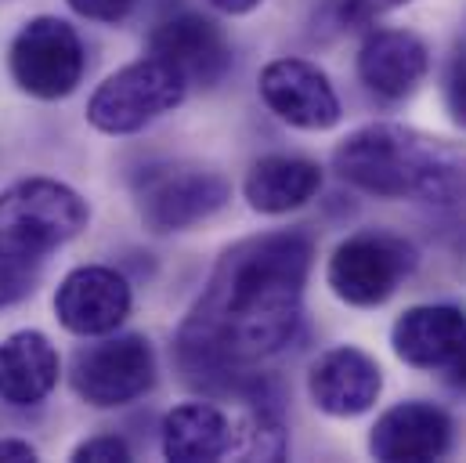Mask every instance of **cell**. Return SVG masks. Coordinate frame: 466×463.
I'll use <instances>...</instances> for the list:
<instances>
[{"label": "cell", "mask_w": 466, "mask_h": 463, "mask_svg": "<svg viewBox=\"0 0 466 463\" xmlns=\"http://www.w3.org/2000/svg\"><path fill=\"white\" fill-rule=\"evenodd\" d=\"M315 242L304 232H268L232 246L177 334L188 384L232 387L246 365L297 337Z\"/></svg>", "instance_id": "obj_1"}, {"label": "cell", "mask_w": 466, "mask_h": 463, "mask_svg": "<svg viewBox=\"0 0 466 463\" xmlns=\"http://www.w3.org/2000/svg\"><path fill=\"white\" fill-rule=\"evenodd\" d=\"M337 174L380 200L449 203L466 185V163L401 123H369L348 134L333 152Z\"/></svg>", "instance_id": "obj_2"}, {"label": "cell", "mask_w": 466, "mask_h": 463, "mask_svg": "<svg viewBox=\"0 0 466 463\" xmlns=\"http://www.w3.org/2000/svg\"><path fill=\"white\" fill-rule=\"evenodd\" d=\"M91 211L62 181L29 178L0 192V261L40 268L47 253L76 239Z\"/></svg>", "instance_id": "obj_3"}, {"label": "cell", "mask_w": 466, "mask_h": 463, "mask_svg": "<svg viewBox=\"0 0 466 463\" xmlns=\"http://www.w3.org/2000/svg\"><path fill=\"white\" fill-rule=\"evenodd\" d=\"M188 95L185 77L163 58L148 55L106 77L87 102V119L102 134H134L152 119L174 113Z\"/></svg>", "instance_id": "obj_4"}, {"label": "cell", "mask_w": 466, "mask_h": 463, "mask_svg": "<svg viewBox=\"0 0 466 463\" xmlns=\"http://www.w3.org/2000/svg\"><path fill=\"white\" fill-rule=\"evenodd\" d=\"M84 40L80 33L55 15H40L29 18L7 51V66H11V80L44 102L66 98L76 91V84L84 80Z\"/></svg>", "instance_id": "obj_5"}, {"label": "cell", "mask_w": 466, "mask_h": 463, "mask_svg": "<svg viewBox=\"0 0 466 463\" xmlns=\"http://www.w3.org/2000/svg\"><path fill=\"white\" fill-rule=\"evenodd\" d=\"M412 268H416L412 242L390 232H358L333 250L326 279L344 304L376 308L394 297V290L412 275Z\"/></svg>", "instance_id": "obj_6"}, {"label": "cell", "mask_w": 466, "mask_h": 463, "mask_svg": "<svg viewBox=\"0 0 466 463\" xmlns=\"http://www.w3.org/2000/svg\"><path fill=\"white\" fill-rule=\"evenodd\" d=\"M232 189L207 167H148L137 181V211L152 232H185L214 218L228 203Z\"/></svg>", "instance_id": "obj_7"}, {"label": "cell", "mask_w": 466, "mask_h": 463, "mask_svg": "<svg viewBox=\"0 0 466 463\" xmlns=\"http://www.w3.org/2000/svg\"><path fill=\"white\" fill-rule=\"evenodd\" d=\"M156 380L152 345L137 334L102 337L73 358V391L95 409H116L141 398Z\"/></svg>", "instance_id": "obj_8"}, {"label": "cell", "mask_w": 466, "mask_h": 463, "mask_svg": "<svg viewBox=\"0 0 466 463\" xmlns=\"http://www.w3.org/2000/svg\"><path fill=\"white\" fill-rule=\"evenodd\" d=\"M130 301V283L116 268L84 264L62 279L55 293V315L76 337H106L127 323Z\"/></svg>", "instance_id": "obj_9"}, {"label": "cell", "mask_w": 466, "mask_h": 463, "mask_svg": "<svg viewBox=\"0 0 466 463\" xmlns=\"http://www.w3.org/2000/svg\"><path fill=\"white\" fill-rule=\"evenodd\" d=\"M260 98L271 113L300 130H329L340 123V98L329 77L304 58H279L260 73Z\"/></svg>", "instance_id": "obj_10"}, {"label": "cell", "mask_w": 466, "mask_h": 463, "mask_svg": "<svg viewBox=\"0 0 466 463\" xmlns=\"http://www.w3.org/2000/svg\"><path fill=\"white\" fill-rule=\"evenodd\" d=\"M148 51L156 58H163L167 66H174L185 77V84H199V87L221 84L225 73L232 69L228 36L221 33L218 22H210L196 11L163 18L148 36Z\"/></svg>", "instance_id": "obj_11"}, {"label": "cell", "mask_w": 466, "mask_h": 463, "mask_svg": "<svg viewBox=\"0 0 466 463\" xmlns=\"http://www.w3.org/2000/svg\"><path fill=\"white\" fill-rule=\"evenodd\" d=\"M449 446H452V417L434 402L390 406L369 435V453L387 463L441 460Z\"/></svg>", "instance_id": "obj_12"}, {"label": "cell", "mask_w": 466, "mask_h": 463, "mask_svg": "<svg viewBox=\"0 0 466 463\" xmlns=\"http://www.w3.org/2000/svg\"><path fill=\"white\" fill-rule=\"evenodd\" d=\"M311 402L329 417H361L383 391V369L361 347H329L308 373Z\"/></svg>", "instance_id": "obj_13"}, {"label": "cell", "mask_w": 466, "mask_h": 463, "mask_svg": "<svg viewBox=\"0 0 466 463\" xmlns=\"http://www.w3.org/2000/svg\"><path fill=\"white\" fill-rule=\"evenodd\" d=\"M427 66H431L427 44L409 29H376L365 36L358 51L361 84L387 102L409 98L423 84Z\"/></svg>", "instance_id": "obj_14"}, {"label": "cell", "mask_w": 466, "mask_h": 463, "mask_svg": "<svg viewBox=\"0 0 466 463\" xmlns=\"http://www.w3.org/2000/svg\"><path fill=\"white\" fill-rule=\"evenodd\" d=\"M466 337V315L456 304H416L390 330L394 355L416 369H445Z\"/></svg>", "instance_id": "obj_15"}, {"label": "cell", "mask_w": 466, "mask_h": 463, "mask_svg": "<svg viewBox=\"0 0 466 463\" xmlns=\"http://www.w3.org/2000/svg\"><path fill=\"white\" fill-rule=\"evenodd\" d=\"M58 373V351L40 330H18L0 341V402L18 409L36 406L55 391Z\"/></svg>", "instance_id": "obj_16"}, {"label": "cell", "mask_w": 466, "mask_h": 463, "mask_svg": "<svg viewBox=\"0 0 466 463\" xmlns=\"http://www.w3.org/2000/svg\"><path fill=\"white\" fill-rule=\"evenodd\" d=\"M319 189L322 167L304 156H264L242 181V196L257 214H289L315 200Z\"/></svg>", "instance_id": "obj_17"}, {"label": "cell", "mask_w": 466, "mask_h": 463, "mask_svg": "<svg viewBox=\"0 0 466 463\" xmlns=\"http://www.w3.org/2000/svg\"><path fill=\"white\" fill-rule=\"evenodd\" d=\"M232 449V424L210 402H185L163 420V457L174 463H210Z\"/></svg>", "instance_id": "obj_18"}, {"label": "cell", "mask_w": 466, "mask_h": 463, "mask_svg": "<svg viewBox=\"0 0 466 463\" xmlns=\"http://www.w3.org/2000/svg\"><path fill=\"white\" fill-rule=\"evenodd\" d=\"M73 460L80 463H127L130 460V446L116 438V435H98V438H87L73 449Z\"/></svg>", "instance_id": "obj_19"}, {"label": "cell", "mask_w": 466, "mask_h": 463, "mask_svg": "<svg viewBox=\"0 0 466 463\" xmlns=\"http://www.w3.org/2000/svg\"><path fill=\"white\" fill-rule=\"evenodd\" d=\"M445 106L452 119L466 127V47H460L449 62V73H445Z\"/></svg>", "instance_id": "obj_20"}, {"label": "cell", "mask_w": 466, "mask_h": 463, "mask_svg": "<svg viewBox=\"0 0 466 463\" xmlns=\"http://www.w3.org/2000/svg\"><path fill=\"white\" fill-rule=\"evenodd\" d=\"M36 283V268H18V264H7L0 261V308L22 301Z\"/></svg>", "instance_id": "obj_21"}, {"label": "cell", "mask_w": 466, "mask_h": 463, "mask_svg": "<svg viewBox=\"0 0 466 463\" xmlns=\"http://www.w3.org/2000/svg\"><path fill=\"white\" fill-rule=\"evenodd\" d=\"M409 0H340V18L350 22V26H365L394 7H405Z\"/></svg>", "instance_id": "obj_22"}, {"label": "cell", "mask_w": 466, "mask_h": 463, "mask_svg": "<svg viewBox=\"0 0 466 463\" xmlns=\"http://www.w3.org/2000/svg\"><path fill=\"white\" fill-rule=\"evenodd\" d=\"M76 15H84V18H95V22H119L130 7H134V0H66Z\"/></svg>", "instance_id": "obj_23"}, {"label": "cell", "mask_w": 466, "mask_h": 463, "mask_svg": "<svg viewBox=\"0 0 466 463\" xmlns=\"http://www.w3.org/2000/svg\"><path fill=\"white\" fill-rule=\"evenodd\" d=\"M0 460L4 463H33L36 460V449L22 438H0Z\"/></svg>", "instance_id": "obj_24"}, {"label": "cell", "mask_w": 466, "mask_h": 463, "mask_svg": "<svg viewBox=\"0 0 466 463\" xmlns=\"http://www.w3.org/2000/svg\"><path fill=\"white\" fill-rule=\"evenodd\" d=\"M445 369H449V384H452V387H463L466 391V337H463V345L456 347V355L449 358V365H445Z\"/></svg>", "instance_id": "obj_25"}, {"label": "cell", "mask_w": 466, "mask_h": 463, "mask_svg": "<svg viewBox=\"0 0 466 463\" xmlns=\"http://www.w3.org/2000/svg\"><path fill=\"white\" fill-rule=\"evenodd\" d=\"M218 11H225V15H246V11H253V7H260L264 0H210Z\"/></svg>", "instance_id": "obj_26"}]
</instances>
